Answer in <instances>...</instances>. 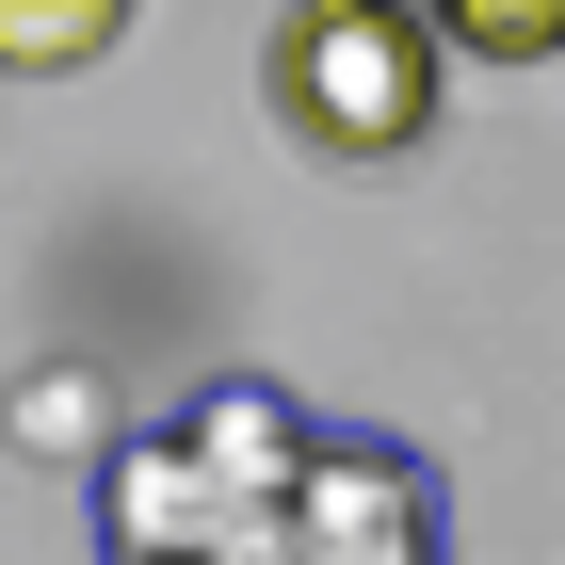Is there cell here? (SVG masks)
Returning <instances> with one entry per match:
<instances>
[{
	"mask_svg": "<svg viewBox=\"0 0 565 565\" xmlns=\"http://www.w3.org/2000/svg\"><path fill=\"white\" fill-rule=\"evenodd\" d=\"M275 565H436V469L404 436H323L291 484V550Z\"/></svg>",
	"mask_w": 565,
	"mask_h": 565,
	"instance_id": "cell-2",
	"label": "cell"
},
{
	"mask_svg": "<svg viewBox=\"0 0 565 565\" xmlns=\"http://www.w3.org/2000/svg\"><path fill=\"white\" fill-rule=\"evenodd\" d=\"M114 33H130L114 0H0V65H97Z\"/></svg>",
	"mask_w": 565,
	"mask_h": 565,
	"instance_id": "cell-3",
	"label": "cell"
},
{
	"mask_svg": "<svg viewBox=\"0 0 565 565\" xmlns=\"http://www.w3.org/2000/svg\"><path fill=\"white\" fill-rule=\"evenodd\" d=\"M436 17H404V0H291L259 49L275 114H291L323 162H404V146L436 130Z\"/></svg>",
	"mask_w": 565,
	"mask_h": 565,
	"instance_id": "cell-1",
	"label": "cell"
},
{
	"mask_svg": "<svg viewBox=\"0 0 565 565\" xmlns=\"http://www.w3.org/2000/svg\"><path fill=\"white\" fill-rule=\"evenodd\" d=\"M436 49H469V65H550V49H565V0H452Z\"/></svg>",
	"mask_w": 565,
	"mask_h": 565,
	"instance_id": "cell-4",
	"label": "cell"
}]
</instances>
